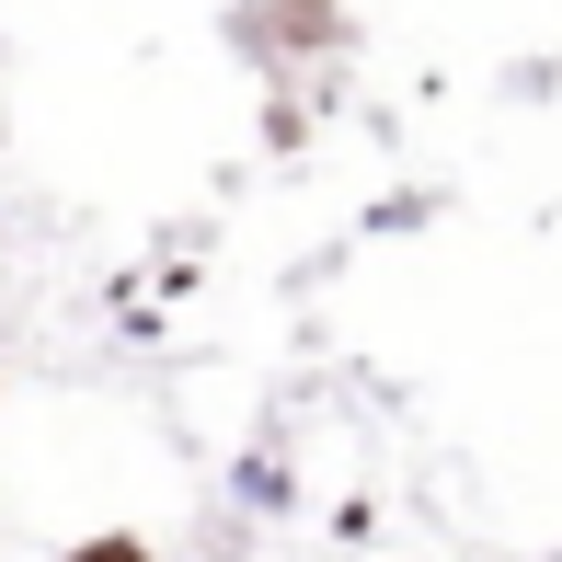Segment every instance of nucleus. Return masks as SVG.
<instances>
[{
    "label": "nucleus",
    "instance_id": "3",
    "mask_svg": "<svg viewBox=\"0 0 562 562\" xmlns=\"http://www.w3.org/2000/svg\"><path fill=\"white\" fill-rule=\"evenodd\" d=\"M69 562H149V540H138V528H104V540H81Z\"/></svg>",
    "mask_w": 562,
    "mask_h": 562
},
{
    "label": "nucleus",
    "instance_id": "1",
    "mask_svg": "<svg viewBox=\"0 0 562 562\" xmlns=\"http://www.w3.org/2000/svg\"><path fill=\"white\" fill-rule=\"evenodd\" d=\"M218 35L241 46L252 69H299V58H334L356 23H345V0H241Z\"/></svg>",
    "mask_w": 562,
    "mask_h": 562
},
{
    "label": "nucleus",
    "instance_id": "2",
    "mask_svg": "<svg viewBox=\"0 0 562 562\" xmlns=\"http://www.w3.org/2000/svg\"><path fill=\"white\" fill-rule=\"evenodd\" d=\"M241 505H288V459H241Z\"/></svg>",
    "mask_w": 562,
    "mask_h": 562
}]
</instances>
